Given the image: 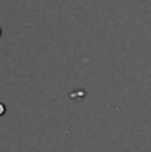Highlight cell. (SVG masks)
Returning <instances> with one entry per match:
<instances>
[{
  "instance_id": "cell-2",
  "label": "cell",
  "mask_w": 151,
  "mask_h": 152,
  "mask_svg": "<svg viewBox=\"0 0 151 152\" xmlns=\"http://www.w3.org/2000/svg\"><path fill=\"white\" fill-rule=\"evenodd\" d=\"M0 34H2V29H0Z\"/></svg>"
},
{
  "instance_id": "cell-1",
  "label": "cell",
  "mask_w": 151,
  "mask_h": 152,
  "mask_svg": "<svg viewBox=\"0 0 151 152\" xmlns=\"http://www.w3.org/2000/svg\"><path fill=\"white\" fill-rule=\"evenodd\" d=\"M5 113V105H2V104H0V115H3Z\"/></svg>"
}]
</instances>
